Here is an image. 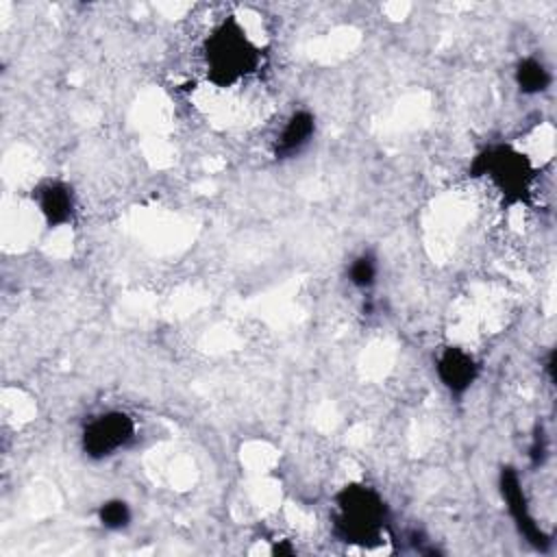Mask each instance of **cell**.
<instances>
[{
	"mask_svg": "<svg viewBox=\"0 0 557 557\" xmlns=\"http://www.w3.org/2000/svg\"><path fill=\"white\" fill-rule=\"evenodd\" d=\"M435 374L453 396H463L479 376V361L461 346H446L435 357Z\"/></svg>",
	"mask_w": 557,
	"mask_h": 557,
	"instance_id": "7",
	"label": "cell"
},
{
	"mask_svg": "<svg viewBox=\"0 0 557 557\" xmlns=\"http://www.w3.org/2000/svg\"><path fill=\"white\" fill-rule=\"evenodd\" d=\"M135 437H137L135 420L126 411L111 409L94 416L85 424L81 433V446L89 459L102 461L128 448Z\"/></svg>",
	"mask_w": 557,
	"mask_h": 557,
	"instance_id": "4",
	"label": "cell"
},
{
	"mask_svg": "<svg viewBox=\"0 0 557 557\" xmlns=\"http://www.w3.org/2000/svg\"><path fill=\"white\" fill-rule=\"evenodd\" d=\"M131 520H133L131 505L122 498H109L98 507V522L109 531H122L131 524Z\"/></svg>",
	"mask_w": 557,
	"mask_h": 557,
	"instance_id": "11",
	"label": "cell"
},
{
	"mask_svg": "<svg viewBox=\"0 0 557 557\" xmlns=\"http://www.w3.org/2000/svg\"><path fill=\"white\" fill-rule=\"evenodd\" d=\"M513 81L524 96H537L550 87L553 74L537 57H524L513 67Z\"/></svg>",
	"mask_w": 557,
	"mask_h": 557,
	"instance_id": "9",
	"label": "cell"
},
{
	"mask_svg": "<svg viewBox=\"0 0 557 557\" xmlns=\"http://www.w3.org/2000/svg\"><path fill=\"white\" fill-rule=\"evenodd\" d=\"M33 200L48 228L67 226L76 218V194L61 178H46L33 189Z\"/></svg>",
	"mask_w": 557,
	"mask_h": 557,
	"instance_id": "6",
	"label": "cell"
},
{
	"mask_svg": "<svg viewBox=\"0 0 557 557\" xmlns=\"http://www.w3.org/2000/svg\"><path fill=\"white\" fill-rule=\"evenodd\" d=\"M472 176L485 178L507 202H520L531 191L535 168L524 152L498 144L487 146L474 157Z\"/></svg>",
	"mask_w": 557,
	"mask_h": 557,
	"instance_id": "3",
	"label": "cell"
},
{
	"mask_svg": "<svg viewBox=\"0 0 557 557\" xmlns=\"http://www.w3.org/2000/svg\"><path fill=\"white\" fill-rule=\"evenodd\" d=\"M387 505L363 483H348L333 496V533L342 542L372 544L385 535Z\"/></svg>",
	"mask_w": 557,
	"mask_h": 557,
	"instance_id": "2",
	"label": "cell"
},
{
	"mask_svg": "<svg viewBox=\"0 0 557 557\" xmlns=\"http://www.w3.org/2000/svg\"><path fill=\"white\" fill-rule=\"evenodd\" d=\"M348 283L357 289H370L376 283L379 276V261L372 252H361L357 255L346 270Z\"/></svg>",
	"mask_w": 557,
	"mask_h": 557,
	"instance_id": "10",
	"label": "cell"
},
{
	"mask_svg": "<svg viewBox=\"0 0 557 557\" xmlns=\"http://www.w3.org/2000/svg\"><path fill=\"white\" fill-rule=\"evenodd\" d=\"M498 485H500V494L507 505V511L511 513V518H513L518 531L524 535V540L529 544H533L537 550H548L550 537L542 531V527L531 516V509H529L522 483H520V474L507 466L500 470Z\"/></svg>",
	"mask_w": 557,
	"mask_h": 557,
	"instance_id": "5",
	"label": "cell"
},
{
	"mask_svg": "<svg viewBox=\"0 0 557 557\" xmlns=\"http://www.w3.org/2000/svg\"><path fill=\"white\" fill-rule=\"evenodd\" d=\"M546 457H548V444H546L544 431L540 429V431L533 435V442H531V446H529V459H531V463H533L535 468H540V466L546 461Z\"/></svg>",
	"mask_w": 557,
	"mask_h": 557,
	"instance_id": "12",
	"label": "cell"
},
{
	"mask_svg": "<svg viewBox=\"0 0 557 557\" xmlns=\"http://www.w3.org/2000/svg\"><path fill=\"white\" fill-rule=\"evenodd\" d=\"M207 78L218 87H231L252 76L261 65V50L235 15L218 22L202 41Z\"/></svg>",
	"mask_w": 557,
	"mask_h": 557,
	"instance_id": "1",
	"label": "cell"
},
{
	"mask_svg": "<svg viewBox=\"0 0 557 557\" xmlns=\"http://www.w3.org/2000/svg\"><path fill=\"white\" fill-rule=\"evenodd\" d=\"M315 135V115L307 109L294 111L281 126L274 139V157L292 159L300 154Z\"/></svg>",
	"mask_w": 557,
	"mask_h": 557,
	"instance_id": "8",
	"label": "cell"
}]
</instances>
